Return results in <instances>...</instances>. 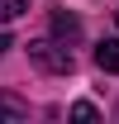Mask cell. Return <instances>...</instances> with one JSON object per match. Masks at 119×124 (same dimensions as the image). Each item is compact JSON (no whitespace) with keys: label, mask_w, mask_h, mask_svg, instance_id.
<instances>
[{"label":"cell","mask_w":119,"mask_h":124,"mask_svg":"<svg viewBox=\"0 0 119 124\" xmlns=\"http://www.w3.org/2000/svg\"><path fill=\"white\" fill-rule=\"evenodd\" d=\"M114 19H119V10H114Z\"/></svg>","instance_id":"ba28073f"},{"label":"cell","mask_w":119,"mask_h":124,"mask_svg":"<svg viewBox=\"0 0 119 124\" xmlns=\"http://www.w3.org/2000/svg\"><path fill=\"white\" fill-rule=\"evenodd\" d=\"M29 115V105L24 100H15V95H0V124H19Z\"/></svg>","instance_id":"277c9868"},{"label":"cell","mask_w":119,"mask_h":124,"mask_svg":"<svg viewBox=\"0 0 119 124\" xmlns=\"http://www.w3.org/2000/svg\"><path fill=\"white\" fill-rule=\"evenodd\" d=\"M5 53H10V38H5V33H0V57H5Z\"/></svg>","instance_id":"52a82bcc"},{"label":"cell","mask_w":119,"mask_h":124,"mask_svg":"<svg viewBox=\"0 0 119 124\" xmlns=\"http://www.w3.org/2000/svg\"><path fill=\"white\" fill-rule=\"evenodd\" d=\"M95 67L100 72H119V38H100L95 43Z\"/></svg>","instance_id":"7a4b0ae2"},{"label":"cell","mask_w":119,"mask_h":124,"mask_svg":"<svg viewBox=\"0 0 119 124\" xmlns=\"http://www.w3.org/2000/svg\"><path fill=\"white\" fill-rule=\"evenodd\" d=\"M52 33L72 43V38H81V19H76V15H67V10H57V15H52Z\"/></svg>","instance_id":"3957f363"},{"label":"cell","mask_w":119,"mask_h":124,"mask_svg":"<svg viewBox=\"0 0 119 124\" xmlns=\"http://www.w3.org/2000/svg\"><path fill=\"white\" fill-rule=\"evenodd\" d=\"M29 10V0H0V24H10L15 15H24Z\"/></svg>","instance_id":"5b68a950"},{"label":"cell","mask_w":119,"mask_h":124,"mask_svg":"<svg viewBox=\"0 0 119 124\" xmlns=\"http://www.w3.org/2000/svg\"><path fill=\"white\" fill-rule=\"evenodd\" d=\"M72 119H100V110H95V105H86V100H81V105H72Z\"/></svg>","instance_id":"8992f818"},{"label":"cell","mask_w":119,"mask_h":124,"mask_svg":"<svg viewBox=\"0 0 119 124\" xmlns=\"http://www.w3.org/2000/svg\"><path fill=\"white\" fill-rule=\"evenodd\" d=\"M29 62L38 67V72H52V77H67V72L76 67L72 48L62 43L57 33H52V38H33V43H29Z\"/></svg>","instance_id":"6da1fadb"}]
</instances>
